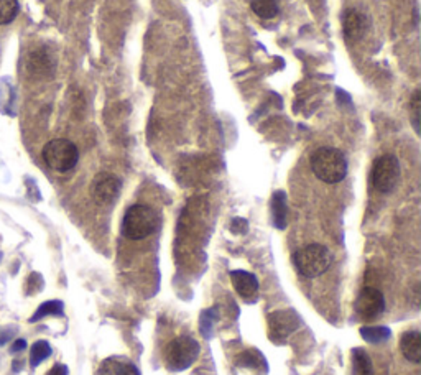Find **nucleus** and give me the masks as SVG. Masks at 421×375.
I'll return each mask as SVG.
<instances>
[{"instance_id": "obj_27", "label": "nucleus", "mask_w": 421, "mask_h": 375, "mask_svg": "<svg viewBox=\"0 0 421 375\" xmlns=\"http://www.w3.org/2000/svg\"><path fill=\"white\" fill-rule=\"evenodd\" d=\"M8 339H10V333H7V331H6V333L2 334V338H0V346H3V344H6Z\"/></svg>"}, {"instance_id": "obj_8", "label": "nucleus", "mask_w": 421, "mask_h": 375, "mask_svg": "<svg viewBox=\"0 0 421 375\" xmlns=\"http://www.w3.org/2000/svg\"><path fill=\"white\" fill-rule=\"evenodd\" d=\"M122 183L116 174L102 172L96 174V178L91 183V196L99 206H109L118 198Z\"/></svg>"}, {"instance_id": "obj_13", "label": "nucleus", "mask_w": 421, "mask_h": 375, "mask_svg": "<svg viewBox=\"0 0 421 375\" xmlns=\"http://www.w3.org/2000/svg\"><path fill=\"white\" fill-rule=\"evenodd\" d=\"M402 354L406 360L418 364L421 360V334L418 331H410L405 333L400 339Z\"/></svg>"}, {"instance_id": "obj_15", "label": "nucleus", "mask_w": 421, "mask_h": 375, "mask_svg": "<svg viewBox=\"0 0 421 375\" xmlns=\"http://www.w3.org/2000/svg\"><path fill=\"white\" fill-rule=\"evenodd\" d=\"M253 14L263 20L275 19L278 15V0H252L250 2Z\"/></svg>"}, {"instance_id": "obj_11", "label": "nucleus", "mask_w": 421, "mask_h": 375, "mask_svg": "<svg viewBox=\"0 0 421 375\" xmlns=\"http://www.w3.org/2000/svg\"><path fill=\"white\" fill-rule=\"evenodd\" d=\"M231 282L234 290L242 298H252L258 291V280L253 273L245 272V270H234L231 272Z\"/></svg>"}, {"instance_id": "obj_24", "label": "nucleus", "mask_w": 421, "mask_h": 375, "mask_svg": "<svg viewBox=\"0 0 421 375\" xmlns=\"http://www.w3.org/2000/svg\"><path fill=\"white\" fill-rule=\"evenodd\" d=\"M231 229H232V232H234V234H244L245 230H247V221L240 219V217H237V219L232 221Z\"/></svg>"}, {"instance_id": "obj_14", "label": "nucleus", "mask_w": 421, "mask_h": 375, "mask_svg": "<svg viewBox=\"0 0 421 375\" xmlns=\"http://www.w3.org/2000/svg\"><path fill=\"white\" fill-rule=\"evenodd\" d=\"M271 214H274V224L275 228L285 229L287 228L288 221V204H287V194L283 191H276L271 199Z\"/></svg>"}, {"instance_id": "obj_23", "label": "nucleus", "mask_w": 421, "mask_h": 375, "mask_svg": "<svg viewBox=\"0 0 421 375\" xmlns=\"http://www.w3.org/2000/svg\"><path fill=\"white\" fill-rule=\"evenodd\" d=\"M420 107H421L420 91H415L413 98H411V114H413V127L416 132H420Z\"/></svg>"}, {"instance_id": "obj_2", "label": "nucleus", "mask_w": 421, "mask_h": 375, "mask_svg": "<svg viewBox=\"0 0 421 375\" xmlns=\"http://www.w3.org/2000/svg\"><path fill=\"white\" fill-rule=\"evenodd\" d=\"M158 228V216L152 208L145 204H134L127 209L122 221V234L130 241H142L155 232Z\"/></svg>"}, {"instance_id": "obj_28", "label": "nucleus", "mask_w": 421, "mask_h": 375, "mask_svg": "<svg viewBox=\"0 0 421 375\" xmlns=\"http://www.w3.org/2000/svg\"><path fill=\"white\" fill-rule=\"evenodd\" d=\"M19 369H21V362L15 360V364H13V370H19Z\"/></svg>"}, {"instance_id": "obj_17", "label": "nucleus", "mask_w": 421, "mask_h": 375, "mask_svg": "<svg viewBox=\"0 0 421 375\" xmlns=\"http://www.w3.org/2000/svg\"><path fill=\"white\" fill-rule=\"evenodd\" d=\"M352 360L355 375H374V365H372L370 357H368V354L362 347L354 349Z\"/></svg>"}, {"instance_id": "obj_19", "label": "nucleus", "mask_w": 421, "mask_h": 375, "mask_svg": "<svg viewBox=\"0 0 421 375\" xmlns=\"http://www.w3.org/2000/svg\"><path fill=\"white\" fill-rule=\"evenodd\" d=\"M19 14V0H0V25L15 20Z\"/></svg>"}, {"instance_id": "obj_20", "label": "nucleus", "mask_w": 421, "mask_h": 375, "mask_svg": "<svg viewBox=\"0 0 421 375\" xmlns=\"http://www.w3.org/2000/svg\"><path fill=\"white\" fill-rule=\"evenodd\" d=\"M237 364L244 365V367L257 369L265 364V359H263V356L258 351H256V349H249V351L242 352V354L237 357Z\"/></svg>"}, {"instance_id": "obj_21", "label": "nucleus", "mask_w": 421, "mask_h": 375, "mask_svg": "<svg viewBox=\"0 0 421 375\" xmlns=\"http://www.w3.org/2000/svg\"><path fill=\"white\" fill-rule=\"evenodd\" d=\"M50 356H51L50 344H48L46 341H38L33 344L32 352H30V362H32L33 367H37V365L42 364V362L48 359Z\"/></svg>"}, {"instance_id": "obj_12", "label": "nucleus", "mask_w": 421, "mask_h": 375, "mask_svg": "<svg viewBox=\"0 0 421 375\" xmlns=\"http://www.w3.org/2000/svg\"><path fill=\"white\" fill-rule=\"evenodd\" d=\"M100 375H140V370L134 362L125 357H109L99 367Z\"/></svg>"}, {"instance_id": "obj_22", "label": "nucleus", "mask_w": 421, "mask_h": 375, "mask_svg": "<svg viewBox=\"0 0 421 375\" xmlns=\"http://www.w3.org/2000/svg\"><path fill=\"white\" fill-rule=\"evenodd\" d=\"M217 320H219L217 308L206 309L203 315H201V333H203L206 338H210V334H213V326L216 324Z\"/></svg>"}, {"instance_id": "obj_26", "label": "nucleus", "mask_w": 421, "mask_h": 375, "mask_svg": "<svg viewBox=\"0 0 421 375\" xmlns=\"http://www.w3.org/2000/svg\"><path fill=\"white\" fill-rule=\"evenodd\" d=\"M24 349H26V341H25V339H17V341L12 344L10 351L12 352H20V351H24Z\"/></svg>"}, {"instance_id": "obj_9", "label": "nucleus", "mask_w": 421, "mask_h": 375, "mask_svg": "<svg viewBox=\"0 0 421 375\" xmlns=\"http://www.w3.org/2000/svg\"><path fill=\"white\" fill-rule=\"evenodd\" d=\"M385 309V298L374 286H364L355 300V311L362 320H374Z\"/></svg>"}, {"instance_id": "obj_3", "label": "nucleus", "mask_w": 421, "mask_h": 375, "mask_svg": "<svg viewBox=\"0 0 421 375\" xmlns=\"http://www.w3.org/2000/svg\"><path fill=\"white\" fill-rule=\"evenodd\" d=\"M293 262H295V267L303 277L316 278L331 267L332 255L329 248L321 246V244H310L293 255Z\"/></svg>"}, {"instance_id": "obj_10", "label": "nucleus", "mask_w": 421, "mask_h": 375, "mask_svg": "<svg viewBox=\"0 0 421 375\" xmlns=\"http://www.w3.org/2000/svg\"><path fill=\"white\" fill-rule=\"evenodd\" d=\"M368 28L367 17L361 14L359 10L349 8L344 12V19H342V30H344V37L349 43L359 42L366 35Z\"/></svg>"}, {"instance_id": "obj_18", "label": "nucleus", "mask_w": 421, "mask_h": 375, "mask_svg": "<svg viewBox=\"0 0 421 375\" xmlns=\"http://www.w3.org/2000/svg\"><path fill=\"white\" fill-rule=\"evenodd\" d=\"M61 315H63V303L58 302V300H53V302L43 303L42 307L37 309V313H35L30 321L33 322L42 320V318L45 316H61Z\"/></svg>"}, {"instance_id": "obj_6", "label": "nucleus", "mask_w": 421, "mask_h": 375, "mask_svg": "<svg viewBox=\"0 0 421 375\" xmlns=\"http://www.w3.org/2000/svg\"><path fill=\"white\" fill-rule=\"evenodd\" d=\"M400 180V161L395 155H382L372 167V185L379 193H392Z\"/></svg>"}, {"instance_id": "obj_7", "label": "nucleus", "mask_w": 421, "mask_h": 375, "mask_svg": "<svg viewBox=\"0 0 421 375\" xmlns=\"http://www.w3.org/2000/svg\"><path fill=\"white\" fill-rule=\"evenodd\" d=\"M269 336L274 342H283L300 328L301 318L295 309H282L269 315Z\"/></svg>"}, {"instance_id": "obj_4", "label": "nucleus", "mask_w": 421, "mask_h": 375, "mask_svg": "<svg viewBox=\"0 0 421 375\" xmlns=\"http://www.w3.org/2000/svg\"><path fill=\"white\" fill-rule=\"evenodd\" d=\"M199 356V344L190 336H179L165 349L166 369L173 372L190 369Z\"/></svg>"}, {"instance_id": "obj_5", "label": "nucleus", "mask_w": 421, "mask_h": 375, "mask_svg": "<svg viewBox=\"0 0 421 375\" xmlns=\"http://www.w3.org/2000/svg\"><path fill=\"white\" fill-rule=\"evenodd\" d=\"M43 160L55 172L66 173L76 167L79 160L78 147L66 138H55L43 148Z\"/></svg>"}, {"instance_id": "obj_25", "label": "nucleus", "mask_w": 421, "mask_h": 375, "mask_svg": "<svg viewBox=\"0 0 421 375\" xmlns=\"http://www.w3.org/2000/svg\"><path fill=\"white\" fill-rule=\"evenodd\" d=\"M48 375H68V367L63 364H56L55 367H53Z\"/></svg>"}, {"instance_id": "obj_1", "label": "nucleus", "mask_w": 421, "mask_h": 375, "mask_svg": "<svg viewBox=\"0 0 421 375\" xmlns=\"http://www.w3.org/2000/svg\"><path fill=\"white\" fill-rule=\"evenodd\" d=\"M310 165L316 178L328 183V185H336L342 181L348 174V160L344 154L337 148L321 147L311 155Z\"/></svg>"}, {"instance_id": "obj_16", "label": "nucleus", "mask_w": 421, "mask_h": 375, "mask_svg": "<svg viewBox=\"0 0 421 375\" xmlns=\"http://www.w3.org/2000/svg\"><path fill=\"white\" fill-rule=\"evenodd\" d=\"M361 336L368 344H380L388 341L392 331L387 326H362Z\"/></svg>"}]
</instances>
